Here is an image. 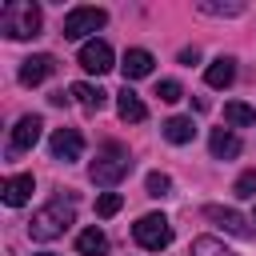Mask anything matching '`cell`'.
I'll use <instances>...</instances> for the list:
<instances>
[{
	"instance_id": "30bf717a",
	"label": "cell",
	"mask_w": 256,
	"mask_h": 256,
	"mask_svg": "<svg viewBox=\"0 0 256 256\" xmlns=\"http://www.w3.org/2000/svg\"><path fill=\"white\" fill-rule=\"evenodd\" d=\"M56 72V60L48 56V52H36V56H28V60H20V84H44L48 76Z\"/></svg>"
},
{
	"instance_id": "4fadbf2b",
	"label": "cell",
	"mask_w": 256,
	"mask_h": 256,
	"mask_svg": "<svg viewBox=\"0 0 256 256\" xmlns=\"http://www.w3.org/2000/svg\"><path fill=\"white\" fill-rule=\"evenodd\" d=\"M240 136L232 132V128H212V136H208V152L216 156V160H232V156H240Z\"/></svg>"
},
{
	"instance_id": "603a6c76",
	"label": "cell",
	"mask_w": 256,
	"mask_h": 256,
	"mask_svg": "<svg viewBox=\"0 0 256 256\" xmlns=\"http://www.w3.org/2000/svg\"><path fill=\"white\" fill-rule=\"evenodd\" d=\"M120 204H124L120 192H104V196H96V216H116Z\"/></svg>"
},
{
	"instance_id": "277c9868",
	"label": "cell",
	"mask_w": 256,
	"mask_h": 256,
	"mask_svg": "<svg viewBox=\"0 0 256 256\" xmlns=\"http://www.w3.org/2000/svg\"><path fill=\"white\" fill-rule=\"evenodd\" d=\"M132 240H136L144 252H160V248L172 244V224H168L160 212H148V216H140V220L132 224Z\"/></svg>"
},
{
	"instance_id": "ffe728a7",
	"label": "cell",
	"mask_w": 256,
	"mask_h": 256,
	"mask_svg": "<svg viewBox=\"0 0 256 256\" xmlns=\"http://www.w3.org/2000/svg\"><path fill=\"white\" fill-rule=\"evenodd\" d=\"M192 256H236V252L216 236H196L192 240Z\"/></svg>"
},
{
	"instance_id": "d6986e66",
	"label": "cell",
	"mask_w": 256,
	"mask_h": 256,
	"mask_svg": "<svg viewBox=\"0 0 256 256\" xmlns=\"http://www.w3.org/2000/svg\"><path fill=\"white\" fill-rule=\"evenodd\" d=\"M224 120H228L232 128H248V124H256V108H248V104H240V100H228V104H224Z\"/></svg>"
},
{
	"instance_id": "d4e9b609",
	"label": "cell",
	"mask_w": 256,
	"mask_h": 256,
	"mask_svg": "<svg viewBox=\"0 0 256 256\" xmlns=\"http://www.w3.org/2000/svg\"><path fill=\"white\" fill-rule=\"evenodd\" d=\"M144 188H148V196H168V188H172V180H168L164 172H148V180H144Z\"/></svg>"
},
{
	"instance_id": "8fae6325",
	"label": "cell",
	"mask_w": 256,
	"mask_h": 256,
	"mask_svg": "<svg viewBox=\"0 0 256 256\" xmlns=\"http://www.w3.org/2000/svg\"><path fill=\"white\" fill-rule=\"evenodd\" d=\"M152 64L156 60L148 48H128L120 60V72H124V80H144V76H152Z\"/></svg>"
},
{
	"instance_id": "e0dca14e",
	"label": "cell",
	"mask_w": 256,
	"mask_h": 256,
	"mask_svg": "<svg viewBox=\"0 0 256 256\" xmlns=\"http://www.w3.org/2000/svg\"><path fill=\"white\" fill-rule=\"evenodd\" d=\"M68 92L76 96V104H80L84 112H100V108L108 104V92H104V88H92V84H72Z\"/></svg>"
},
{
	"instance_id": "2e32d148",
	"label": "cell",
	"mask_w": 256,
	"mask_h": 256,
	"mask_svg": "<svg viewBox=\"0 0 256 256\" xmlns=\"http://www.w3.org/2000/svg\"><path fill=\"white\" fill-rule=\"evenodd\" d=\"M204 80H208V88H228V84L236 80V60H232V56H216V60L208 64Z\"/></svg>"
},
{
	"instance_id": "4316f807",
	"label": "cell",
	"mask_w": 256,
	"mask_h": 256,
	"mask_svg": "<svg viewBox=\"0 0 256 256\" xmlns=\"http://www.w3.org/2000/svg\"><path fill=\"white\" fill-rule=\"evenodd\" d=\"M40 256H56V252H40Z\"/></svg>"
},
{
	"instance_id": "ba28073f",
	"label": "cell",
	"mask_w": 256,
	"mask_h": 256,
	"mask_svg": "<svg viewBox=\"0 0 256 256\" xmlns=\"http://www.w3.org/2000/svg\"><path fill=\"white\" fill-rule=\"evenodd\" d=\"M80 68H84V72H96V76L112 72V68H116V64H112V48H108L104 40H88V44L80 48Z\"/></svg>"
},
{
	"instance_id": "6da1fadb",
	"label": "cell",
	"mask_w": 256,
	"mask_h": 256,
	"mask_svg": "<svg viewBox=\"0 0 256 256\" xmlns=\"http://www.w3.org/2000/svg\"><path fill=\"white\" fill-rule=\"evenodd\" d=\"M68 224H76L72 196H52L40 212H32V220H28V236H32V240H40V244H48V240L64 236V232H68Z\"/></svg>"
},
{
	"instance_id": "9c48e42d",
	"label": "cell",
	"mask_w": 256,
	"mask_h": 256,
	"mask_svg": "<svg viewBox=\"0 0 256 256\" xmlns=\"http://www.w3.org/2000/svg\"><path fill=\"white\" fill-rule=\"evenodd\" d=\"M204 220H212V224H220L224 232H232V236H252V224L236 212V208H220V204H204Z\"/></svg>"
},
{
	"instance_id": "7a4b0ae2",
	"label": "cell",
	"mask_w": 256,
	"mask_h": 256,
	"mask_svg": "<svg viewBox=\"0 0 256 256\" xmlns=\"http://www.w3.org/2000/svg\"><path fill=\"white\" fill-rule=\"evenodd\" d=\"M128 172H132V156H128V148L116 144V140H104L100 152H96V160L88 164V176H92L96 188H116Z\"/></svg>"
},
{
	"instance_id": "484cf974",
	"label": "cell",
	"mask_w": 256,
	"mask_h": 256,
	"mask_svg": "<svg viewBox=\"0 0 256 256\" xmlns=\"http://www.w3.org/2000/svg\"><path fill=\"white\" fill-rule=\"evenodd\" d=\"M196 60H200V48H184L180 52V64H196Z\"/></svg>"
},
{
	"instance_id": "9a60e30c",
	"label": "cell",
	"mask_w": 256,
	"mask_h": 256,
	"mask_svg": "<svg viewBox=\"0 0 256 256\" xmlns=\"http://www.w3.org/2000/svg\"><path fill=\"white\" fill-rule=\"evenodd\" d=\"M160 132H164L168 144H192L196 124H192V116H168V120L160 124Z\"/></svg>"
},
{
	"instance_id": "7402d4cb",
	"label": "cell",
	"mask_w": 256,
	"mask_h": 256,
	"mask_svg": "<svg viewBox=\"0 0 256 256\" xmlns=\"http://www.w3.org/2000/svg\"><path fill=\"white\" fill-rule=\"evenodd\" d=\"M232 192H236L240 200H252V196H256V168L240 172V176H236V184H232Z\"/></svg>"
},
{
	"instance_id": "52a82bcc",
	"label": "cell",
	"mask_w": 256,
	"mask_h": 256,
	"mask_svg": "<svg viewBox=\"0 0 256 256\" xmlns=\"http://www.w3.org/2000/svg\"><path fill=\"white\" fill-rule=\"evenodd\" d=\"M48 148H52V160L72 164V160H80V152H84V136H80L76 128H56L52 140H48Z\"/></svg>"
},
{
	"instance_id": "3957f363",
	"label": "cell",
	"mask_w": 256,
	"mask_h": 256,
	"mask_svg": "<svg viewBox=\"0 0 256 256\" xmlns=\"http://www.w3.org/2000/svg\"><path fill=\"white\" fill-rule=\"evenodd\" d=\"M40 24H44V12L32 0H8L0 8V32L8 40H32L40 36Z\"/></svg>"
},
{
	"instance_id": "ac0fdd59",
	"label": "cell",
	"mask_w": 256,
	"mask_h": 256,
	"mask_svg": "<svg viewBox=\"0 0 256 256\" xmlns=\"http://www.w3.org/2000/svg\"><path fill=\"white\" fill-rule=\"evenodd\" d=\"M76 252H80V256H104V252H108V236H104L100 228H84V232L76 236Z\"/></svg>"
},
{
	"instance_id": "8992f818",
	"label": "cell",
	"mask_w": 256,
	"mask_h": 256,
	"mask_svg": "<svg viewBox=\"0 0 256 256\" xmlns=\"http://www.w3.org/2000/svg\"><path fill=\"white\" fill-rule=\"evenodd\" d=\"M40 132H44V120H40V116H20V120H16V128H12V140H8V152H12V156H20V152H28V148H36V140H40Z\"/></svg>"
},
{
	"instance_id": "5b68a950",
	"label": "cell",
	"mask_w": 256,
	"mask_h": 256,
	"mask_svg": "<svg viewBox=\"0 0 256 256\" xmlns=\"http://www.w3.org/2000/svg\"><path fill=\"white\" fill-rule=\"evenodd\" d=\"M108 24V12L104 8H92V4H80V8H72L68 16H64V40H84L88 32H100Z\"/></svg>"
},
{
	"instance_id": "5bb4252c",
	"label": "cell",
	"mask_w": 256,
	"mask_h": 256,
	"mask_svg": "<svg viewBox=\"0 0 256 256\" xmlns=\"http://www.w3.org/2000/svg\"><path fill=\"white\" fill-rule=\"evenodd\" d=\"M116 112H120V120H124V124H140V120L148 116L144 100H140L128 84H124V88H120V96H116Z\"/></svg>"
},
{
	"instance_id": "44dd1931",
	"label": "cell",
	"mask_w": 256,
	"mask_h": 256,
	"mask_svg": "<svg viewBox=\"0 0 256 256\" xmlns=\"http://www.w3.org/2000/svg\"><path fill=\"white\" fill-rule=\"evenodd\" d=\"M196 12H204V16H240V12H244V4H236V0H232V4H212V0H200V4H196Z\"/></svg>"
},
{
	"instance_id": "cb8c5ba5",
	"label": "cell",
	"mask_w": 256,
	"mask_h": 256,
	"mask_svg": "<svg viewBox=\"0 0 256 256\" xmlns=\"http://www.w3.org/2000/svg\"><path fill=\"white\" fill-rule=\"evenodd\" d=\"M156 96H160L164 104H176V100L184 96V88H180V80H160V84H156Z\"/></svg>"
},
{
	"instance_id": "7c38bea8",
	"label": "cell",
	"mask_w": 256,
	"mask_h": 256,
	"mask_svg": "<svg viewBox=\"0 0 256 256\" xmlns=\"http://www.w3.org/2000/svg\"><path fill=\"white\" fill-rule=\"evenodd\" d=\"M32 188H36V180H32L28 172H20V176H8V180L0 184V196H4L8 208H20V204H28Z\"/></svg>"
}]
</instances>
